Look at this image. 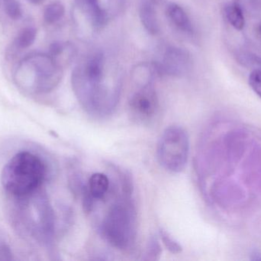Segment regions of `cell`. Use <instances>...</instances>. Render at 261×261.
Segmentation results:
<instances>
[{
    "mask_svg": "<svg viewBox=\"0 0 261 261\" xmlns=\"http://www.w3.org/2000/svg\"><path fill=\"white\" fill-rule=\"evenodd\" d=\"M190 56L184 49L171 47L166 50L158 72L171 76H181L190 68Z\"/></svg>",
    "mask_w": 261,
    "mask_h": 261,
    "instance_id": "7",
    "label": "cell"
},
{
    "mask_svg": "<svg viewBox=\"0 0 261 261\" xmlns=\"http://www.w3.org/2000/svg\"><path fill=\"white\" fill-rule=\"evenodd\" d=\"M160 235H161V239L164 246L172 254H177L181 253L182 250V247L171 236L169 235L168 233L166 232L164 230H161L160 231Z\"/></svg>",
    "mask_w": 261,
    "mask_h": 261,
    "instance_id": "16",
    "label": "cell"
},
{
    "mask_svg": "<svg viewBox=\"0 0 261 261\" xmlns=\"http://www.w3.org/2000/svg\"><path fill=\"white\" fill-rule=\"evenodd\" d=\"M5 10L9 18L14 20L19 19L22 15L21 5L17 0H6L5 3Z\"/></svg>",
    "mask_w": 261,
    "mask_h": 261,
    "instance_id": "17",
    "label": "cell"
},
{
    "mask_svg": "<svg viewBox=\"0 0 261 261\" xmlns=\"http://www.w3.org/2000/svg\"><path fill=\"white\" fill-rule=\"evenodd\" d=\"M17 72V82L32 93H47L61 81L62 72L50 55L34 54L24 58Z\"/></svg>",
    "mask_w": 261,
    "mask_h": 261,
    "instance_id": "3",
    "label": "cell"
},
{
    "mask_svg": "<svg viewBox=\"0 0 261 261\" xmlns=\"http://www.w3.org/2000/svg\"><path fill=\"white\" fill-rule=\"evenodd\" d=\"M130 114L141 123H148L153 119L158 110L156 92L150 86L146 85L135 93L130 101Z\"/></svg>",
    "mask_w": 261,
    "mask_h": 261,
    "instance_id": "6",
    "label": "cell"
},
{
    "mask_svg": "<svg viewBox=\"0 0 261 261\" xmlns=\"http://www.w3.org/2000/svg\"><path fill=\"white\" fill-rule=\"evenodd\" d=\"M258 30L259 32H260V34L261 35V23L260 25H259Z\"/></svg>",
    "mask_w": 261,
    "mask_h": 261,
    "instance_id": "21",
    "label": "cell"
},
{
    "mask_svg": "<svg viewBox=\"0 0 261 261\" xmlns=\"http://www.w3.org/2000/svg\"><path fill=\"white\" fill-rule=\"evenodd\" d=\"M103 74L104 58L100 53L95 54L73 74L75 93L84 109L92 114H107L117 103L118 93L102 86Z\"/></svg>",
    "mask_w": 261,
    "mask_h": 261,
    "instance_id": "1",
    "label": "cell"
},
{
    "mask_svg": "<svg viewBox=\"0 0 261 261\" xmlns=\"http://www.w3.org/2000/svg\"><path fill=\"white\" fill-rule=\"evenodd\" d=\"M188 134L179 126L167 127L160 138L156 149L158 161L163 168L171 173H180L188 161Z\"/></svg>",
    "mask_w": 261,
    "mask_h": 261,
    "instance_id": "5",
    "label": "cell"
},
{
    "mask_svg": "<svg viewBox=\"0 0 261 261\" xmlns=\"http://www.w3.org/2000/svg\"><path fill=\"white\" fill-rule=\"evenodd\" d=\"M224 14L228 22L236 30L241 31L245 28V13L239 3L227 4L224 8Z\"/></svg>",
    "mask_w": 261,
    "mask_h": 261,
    "instance_id": "10",
    "label": "cell"
},
{
    "mask_svg": "<svg viewBox=\"0 0 261 261\" xmlns=\"http://www.w3.org/2000/svg\"><path fill=\"white\" fill-rule=\"evenodd\" d=\"M31 3H34V4H40V3H43L44 0H29Z\"/></svg>",
    "mask_w": 261,
    "mask_h": 261,
    "instance_id": "20",
    "label": "cell"
},
{
    "mask_svg": "<svg viewBox=\"0 0 261 261\" xmlns=\"http://www.w3.org/2000/svg\"><path fill=\"white\" fill-rule=\"evenodd\" d=\"M152 1H155V0H152Z\"/></svg>",
    "mask_w": 261,
    "mask_h": 261,
    "instance_id": "22",
    "label": "cell"
},
{
    "mask_svg": "<svg viewBox=\"0 0 261 261\" xmlns=\"http://www.w3.org/2000/svg\"><path fill=\"white\" fill-rule=\"evenodd\" d=\"M65 12L64 5L60 2H54L46 6L44 18L46 22L53 24L62 18Z\"/></svg>",
    "mask_w": 261,
    "mask_h": 261,
    "instance_id": "13",
    "label": "cell"
},
{
    "mask_svg": "<svg viewBox=\"0 0 261 261\" xmlns=\"http://www.w3.org/2000/svg\"><path fill=\"white\" fill-rule=\"evenodd\" d=\"M76 2L88 14L94 26L100 27L107 23L108 13L102 9L99 0H76Z\"/></svg>",
    "mask_w": 261,
    "mask_h": 261,
    "instance_id": "8",
    "label": "cell"
},
{
    "mask_svg": "<svg viewBox=\"0 0 261 261\" xmlns=\"http://www.w3.org/2000/svg\"><path fill=\"white\" fill-rule=\"evenodd\" d=\"M136 219L133 204L129 201H119L111 207L104 218L103 237L118 249H128L136 237Z\"/></svg>",
    "mask_w": 261,
    "mask_h": 261,
    "instance_id": "4",
    "label": "cell"
},
{
    "mask_svg": "<svg viewBox=\"0 0 261 261\" xmlns=\"http://www.w3.org/2000/svg\"><path fill=\"white\" fill-rule=\"evenodd\" d=\"M249 85L252 90L261 98V70L255 69L251 72L248 79Z\"/></svg>",
    "mask_w": 261,
    "mask_h": 261,
    "instance_id": "18",
    "label": "cell"
},
{
    "mask_svg": "<svg viewBox=\"0 0 261 261\" xmlns=\"http://www.w3.org/2000/svg\"><path fill=\"white\" fill-rule=\"evenodd\" d=\"M66 44L62 42H55L50 46V55L54 58L60 56L65 50Z\"/></svg>",
    "mask_w": 261,
    "mask_h": 261,
    "instance_id": "19",
    "label": "cell"
},
{
    "mask_svg": "<svg viewBox=\"0 0 261 261\" xmlns=\"http://www.w3.org/2000/svg\"><path fill=\"white\" fill-rule=\"evenodd\" d=\"M161 247L160 245L159 241L156 238H151L148 245H147V250H146L145 258L146 260H159L161 256Z\"/></svg>",
    "mask_w": 261,
    "mask_h": 261,
    "instance_id": "15",
    "label": "cell"
},
{
    "mask_svg": "<svg viewBox=\"0 0 261 261\" xmlns=\"http://www.w3.org/2000/svg\"><path fill=\"white\" fill-rule=\"evenodd\" d=\"M167 14L169 18L179 30L187 33L193 32V26L187 12L179 5L170 3L167 8Z\"/></svg>",
    "mask_w": 261,
    "mask_h": 261,
    "instance_id": "9",
    "label": "cell"
},
{
    "mask_svg": "<svg viewBox=\"0 0 261 261\" xmlns=\"http://www.w3.org/2000/svg\"><path fill=\"white\" fill-rule=\"evenodd\" d=\"M87 188L94 199H102L110 188V180L103 173H95L89 179Z\"/></svg>",
    "mask_w": 261,
    "mask_h": 261,
    "instance_id": "11",
    "label": "cell"
},
{
    "mask_svg": "<svg viewBox=\"0 0 261 261\" xmlns=\"http://www.w3.org/2000/svg\"><path fill=\"white\" fill-rule=\"evenodd\" d=\"M47 174L43 159L32 152L21 151L9 159L1 173V183L11 198L31 196L41 189Z\"/></svg>",
    "mask_w": 261,
    "mask_h": 261,
    "instance_id": "2",
    "label": "cell"
},
{
    "mask_svg": "<svg viewBox=\"0 0 261 261\" xmlns=\"http://www.w3.org/2000/svg\"><path fill=\"white\" fill-rule=\"evenodd\" d=\"M37 30L35 28L31 27V26L24 28L17 36L15 39V45L18 49H28L35 42Z\"/></svg>",
    "mask_w": 261,
    "mask_h": 261,
    "instance_id": "14",
    "label": "cell"
},
{
    "mask_svg": "<svg viewBox=\"0 0 261 261\" xmlns=\"http://www.w3.org/2000/svg\"><path fill=\"white\" fill-rule=\"evenodd\" d=\"M140 18L146 30L152 35H156L159 32V24L156 18V12L150 3H143L140 8Z\"/></svg>",
    "mask_w": 261,
    "mask_h": 261,
    "instance_id": "12",
    "label": "cell"
}]
</instances>
